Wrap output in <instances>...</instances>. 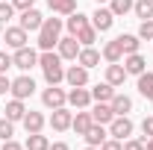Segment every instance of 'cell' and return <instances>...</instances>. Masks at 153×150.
Wrapping results in <instances>:
<instances>
[{
    "instance_id": "cell-31",
    "label": "cell",
    "mask_w": 153,
    "mask_h": 150,
    "mask_svg": "<svg viewBox=\"0 0 153 150\" xmlns=\"http://www.w3.org/2000/svg\"><path fill=\"white\" fill-rule=\"evenodd\" d=\"M94 38H97V30L91 27V24H88L85 30H79V33H76V41H79V44H85V47H91V41H94Z\"/></svg>"
},
{
    "instance_id": "cell-18",
    "label": "cell",
    "mask_w": 153,
    "mask_h": 150,
    "mask_svg": "<svg viewBox=\"0 0 153 150\" xmlns=\"http://www.w3.org/2000/svg\"><path fill=\"white\" fill-rule=\"evenodd\" d=\"M109 106H112L115 115H130L133 112V100H130L127 94H115L112 100H109Z\"/></svg>"
},
{
    "instance_id": "cell-38",
    "label": "cell",
    "mask_w": 153,
    "mask_h": 150,
    "mask_svg": "<svg viewBox=\"0 0 153 150\" xmlns=\"http://www.w3.org/2000/svg\"><path fill=\"white\" fill-rule=\"evenodd\" d=\"M9 68H12V56H9V53H3V50H0V74H6V71H9Z\"/></svg>"
},
{
    "instance_id": "cell-29",
    "label": "cell",
    "mask_w": 153,
    "mask_h": 150,
    "mask_svg": "<svg viewBox=\"0 0 153 150\" xmlns=\"http://www.w3.org/2000/svg\"><path fill=\"white\" fill-rule=\"evenodd\" d=\"M133 9H135V15H138L141 21L153 18V0H138V3H133Z\"/></svg>"
},
{
    "instance_id": "cell-1",
    "label": "cell",
    "mask_w": 153,
    "mask_h": 150,
    "mask_svg": "<svg viewBox=\"0 0 153 150\" xmlns=\"http://www.w3.org/2000/svg\"><path fill=\"white\" fill-rule=\"evenodd\" d=\"M38 65H41V71H44L47 85H59V82L65 79V68H62V56H59V53H53V50H41Z\"/></svg>"
},
{
    "instance_id": "cell-33",
    "label": "cell",
    "mask_w": 153,
    "mask_h": 150,
    "mask_svg": "<svg viewBox=\"0 0 153 150\" xmlns=\"http://www.w3.org/2000/svg\"><path fill=\"white\" fill-rule=\"evenodd\" d=\"M12 135H15V121L3 118V121H0V141H6V138H12Z\"/></svg>"
},
{
    "instance_id": "cell-14",
    "label": "cell",
    "mask_w": 153,
    "mask_h": 150,
    "mask_svg": "<svg viewBox=\"0 0 153 150\" xmlns=\"http://www.w3.org/2000/svg\"><path fill=\"white\" fill-rule=\"evenodd\" d=\"M144 68H147V62H144V56L141 53H130V56L124 59V71L127 74H144Z\"/></svg>"
},
{
    "instance_id": "cell-40",
    "label": "cell",
    "mask_w": 153,
    "mask_h": 150,
    "mask_svg": "<svg viewBox=\"0 0 153 150\" xmlns=\"http://www.w3.org/2000/svg\"><path fill=\"white\" fill-rule=\"evenodd\" d=\"M12 6L21 9V12H27V9H33V6H36V0H12Z\"/></svg>"
},
{
    "instance_id": "cell-7",
    "label": "cell",
    "mask_w": 153,
    "mask_h": 150,
    "mask_svg": "<svg viewBox=\"0 0 153 150\" xmlns=\"http://www.w3.org/2000/svg\"><path fill=\"white\" fill-rule=\"evenodd\" d=\"M71 121H74V115L68 112L65 106L53 109V115H50V127H53L56 132H65V130H71Z\"/></svg>"
},
{
    "instance_id": "cell-32",
    "label": "cell",
    "mask_w": 153,
    "mask_h": 150,
    "mask_svg": "<svg viewBox=\"0 0 153 150\" xmlns=\"http://www.w3.org/2000/svg\"><path fill=\"white\" fill-rule=\"evenodd\" d=\"M109 9H112L115 18H118V15H127V12L133 9V0H112V6H109Z\"/></svg>"
},
{
    "instance_id": "cell-39",
    "label": "cell",
    "mask_w": 153,
    "mask_h": 150,
    "mask_svg": "<svg viewBox=\"0 0 153 150\" xmlns=\"http://www.w3.org/2000/svg\"><path fill=\"white\" fill-rule=\"evenodd\" d=\"M124 150H144V141H138V138H127V141H124Z\"/></svg>"
},
{
    "instance_id": "cell-35",
    "label": "cell",
    "mask_w": 153,
    "mask_h": 150,
    "mask_svg": "<svg viewBox=\"0 0 153 150\" xmlns=\"http://www.w3.org/2000/svg\"><path fill=\"white\" fill-rule=\"evenodd\" d=\"M12 15H15V6L12 3H0V24H6Z\"/></svg>"
},
{
    "instance_id": "cell-13",
    "label": "cell",
    "mask_w": 153,
    "mask_h": 150,
    "mask_svg": "<svg viewBox=\"0 0 153 150\" xmlns=\"http://www.w3.org/2000/svg\"><path fill=\"white\" fill-rule=\"evenodd\" d=\"M41 24H44V18H41V12L36 6L27 9V12H21V27L24 30H41Z\"/></svg>"
},
{
    "instance_id": "cell-9",
    "label": "cell",
    "mask_w": 153,
    "mask_h": 150,
    "mask_svg": "<svg viewBox=\"0 0 153 150\" xmlns=\"http://www.w3.org/2000/svg\"><path fill=\"white\" fill-rule=\"evenodd\" d=\"M112 24H115L112 9H97L94 15H91V27H94L97 33H106V30H112Z\"/></svg>"
},
{
    "instance_id": "cell-24",
    "label": "cell",
    "mask_w": 153,
    "mask_h": 150,
    "mask_svg": "<svg viewBox=\"0 0 153 150\" xmlns=\"http://www.w3.org/2000/svg\"><path fill=\"white\" fill-rule=\"evenodd\" d=\"M76 62H79L82 68H94L97 62H100V53H97L94 47H82V50H79V56H76Z\"/></svg>"
},
{
    "instance_id": "cell-20",
    "label": "cell",
    "mask_w": 153,
    "mask_h": 150,
    "mask_svg": "<svg viewBox=\"0 0 153 150\" xmlns=\"http://www.w3.org/2000/svg\"><path fill=\"white\" fill-rule=\"evenodd\" d=\"M41 127H44V115L41 112H27L24 115V130H27V135L30 132H41Z\"/></svg>"
},
{
    "instance_id": "cell-43",
    "label": "cell",
    "mask_w": 153,
    "mask_h": 150,
    "mask_svg": "<svg viewBox=\"0 0 153 150\" xmlns=\"http://www.w3.org/2000/svg\"><path fill=\"white\" fill-rule=\"evenodd\" d=\"M50 150H71V147H68L65 141H56V144H50Z\"/></svg>"
},
{
    "instance_id": "cell-34",
    "label": "cell",
    "mask_w": 153,
    "mask_h": 150,
    "mask_svg": "<svg viewBox=\"0 0 153 150\" xmlns=\"http://www.w3.org/2000/svg\"><path fill=\"white\" fill-rule=\"evenodd\" d=\"M138 38L153 41V18H150V21H141V27H138Z\"/></svg>"
},
{
    "instance_id": "cell-36",
    "label": "cell",
    "mask_w": 153,
    "mask_h": 150,
    "mask_svg": "<svg viewBox=\"0 0 153 150\" xmlns=\"http://www.w3.org/2000/svg\"><path fill=\"white\" fill-rule=\"evenodd\" d=\"M141 132H144V141H147V138H153V115L141 121Z\"/></svg>"
},
{
    "instance_id": "cell-19",
    "label": "cell",
    "mask_w": 153,
    "mask_h": 150,
    "mask_svg": "<svg viewBox=\"0 0 153 150\" xmlns=\"http://www.w3.org/2000/svg\"><path fill=\"white\" fill-rule=\"evenodd\" d=\"M91 118H94V124H112L115 112H112L109 103H97L94 109H91Z\"/></svg>"
},
{
    "instance_id": "cell-10",
    "label": "cell",
    "mask_w": 153,
    "mask_h": 150,
    "mask_svg": "<svg viewBox=\"0 0 153 150\" xmlns=\"http://www.w3.org/2000/svg\"><path fill=\"white\" fill-rule=\"evenodd\" d=\"M65 79H68V85H71V88H79V85H85V82H88V68L74 65V68H68V71H65Z\"/></svg>"
},
{
    "instance_id": "cell-4",
    "label": "cell",
    "mask_w": 153,
    "mask_h": 150,
    "mask_svg": "<svg viewBox=\"0 0 153 150\" xmlns=\"http://www.w3.org/2000/svg\"><path fill=\"white\" fill-rule=\"evenodd\" d=\"M12 65L21 68V71H30V68L38 65V53L33 47H21V50H15V56H12Z\"/></svg>"
},
{
    "instance_id": "cell-25",
    "label": "cell",
    "mask_w": 153,
    "mask_h": 150,
    "mask_svg": "<svg viewBox=\"0 0 153 150\" xmlns=\"http://www.w3.org/2000/svg\"><path fill=\"white\" fill-rule=\"evenodd\" d=\"M88 27V15H82V12H74V15H68V33L76 36L79 30H85Z\"/></svg>"
},
{
    "instance_id": "cell-21",
    "label": "cell",
    "mask_w": 153,
    "mask_h": 150,
    "mask_svg": "<svg viewBox=\"0 0 153 150\" xmlns=\"http://www.w3.org/2000/svg\"><path fill=\"white\" fill-rule=\"evenodd\" d=\"M24 115H27V106H24V100H9L6 103V118L9 121H24Z\"/></svg>"
},
{
    "instance_id": "cell-11",
    "label": "cell",
    "mask_w": 153,
    "mask_h": 150,
    "mask_svg": "<svg viewBox=\"0 0 153 150\" xmlns=\"http://www.w3.org/2000/svg\"><path fill=\"white\" fill-rule=\"evenodd\" d=\"M68 103H71V106H76V109H85V106L91 103V91H88L85 85L71 88V91H68Z\"/></svg>"
},
{
    "instance_id": "cell-12",
    "label": "cell",
    "mask_w": 153,
    "mask_h": 150,
    "mask_svg": "<svg viewBox=\"0 0 153 150\" xmlns=\"http://www.w3.org/2000/svg\"><path fill=\"white\" fill-rule=\"evenodd\" d=\"M59 56L62 59H76L79 56V41H76V36L59 38Z\"/></svg>"
},
{
    "instance_id": "cell-5",
    "label": "cell",
    "mask_w": 153,
    "mask_h": 150,
    "mask_svg": "<svg viewBox=\"0 0 153 150\" xmlns=\"http://www.w3.org/2000/svg\"><path fill=\"white\" fill-rule=\"evenodd\" d=\"M41 103H44L47 109H59V106L68 103V94L62 91L59 85H50V88H44V94H41Z\"/></svg>"
},
{
    "instance_id": "cell-37",
    "label": "cell",
    "mask_w": 153,
    "mask_h": 150,
    "mask_svg": "<svg viewBox=\"0 0 153 150\" xmlns=\"http://www.w3.org/2000/svg\"><path fill=\"white\" fill-rule=\"evenodd\" d=\"M100 150H124V141H118V138H106V141L100 144Z\"/></svg>"
},
{
    "instance_id": "cell-30",
    "label": "cell",
    "mask_w": 153,
    "mask_h": 150,
    "mask_svg": "<svg viewBox=\"0 0 153 150\" xmlns=\"http://www.w3.org/2000/svg\"><path fill=\"white\" fill-rule=\"evenodd\" d=\"M103 56H106V62H121V56H124V50H121L118 38H115V41H109V44L103 47Z\"/></svg>"
},
{
    "instance_id": "cell-22",
    "label": "cell",
    "mask_w": 153,
    "mask_h": 150,
    "mask_svg": "<svg viewBox=\"0 0 153 150\" xmlns=\"http://www.w3.org/2000/svg\"><path fill=\"white\" fill-rule=\"evenodd\" d=\"M82 138H85V141H88L91 147H100V144L106 141V130H103V124H91V130L85 132Z\"/></svg>"
},
{
    "instance_id": "cell-27",
    "label": "cell",
    "mask_w": 153,
    "mask_h": 150,
    "mask_svg": "<svg viewBox=\"0 0 153 150\" xmlns=\"http://www.w3.org/2000/svg\"><path fill=\"white\" fill-rule=\"evenodd\" d=\"M138 91H141V97H147V100H153V74H138Z\"/></svg>"
},
{
    "instance_id": "cell-3",
    "label": "cell",
    "mask_w": 153,
    "mask_h": 150,
    "mask_svg": "<svg viewBox=\"0 0 153 150\" xmlns=\"http://www.w3.org/2000/svg\"><path fill=\"white\" fill-rule=\"evenodd\" d=\"M109 135L118 138V141H127V138L133 135V121H130L127 115H115L112 124H109Z\"/></svg>"
},
{
    "instance_id": "cell-28",
    "label": "cell",
    "mask_w": 153,
    "mask_h": 150,
    "mask_svg": "<svg viewBox=\"0 0 153 150\" xmlns=\"http://www.w3.org/2000/svg\"><path fill=\"white\" fill-rule=\"evenodd\" d=\"M27 150H50V141H47L41 132H30V138H27Z\"/></svg>"
},
{
    "instance_id": "cell-41",
    "label": "cell",
    "mask_w": 153,
    "mask_h": 150,
    "mask_svg": "<svg viewBox=\"0 0 153 150\" xmlns=\"http://www.w3.org/2000/svg\"><path fill=\"white\" fill-rule=\"evenodd\" d=\"M6 91H12V79L6 74H0V94H6Z\"/></svg>"
},
{
    "instance_id": "cell-45",
    "label": "cell",
    "mask_w": 153,
    "mask_h": 150,
    "mask_svg": "<svg viewBox=\"0 0 153 150\" xmlns=\"http://www.w3.org/2000/svg\"><path fill=\"white\" fill-rule=\"evenodd\" d=\"M85 150H100V147H91V144H88V147H85Z\"/></svg>"
},
{
    "instance_id": "cell-46",
    "label": "cell",
    "mask_w": 153,
    "mask_h": 150,
    "mask_svg": "<svg viewBox=\"0 0 153 150\" xmlns=\"http://www.w3.org/2000/svg\"><path fill=\"white\" fill-rule=\"evenodd\" d=\"M97 3H106V0H97Z\"/></svg>"
},
{
    "instance_id": "cell-23",
    "label": "cell",
    "mask_w": 153,
    "mask_h": 150,
    "mask_svg": "<svg viewBox=\"0 0 153 150\" xmlns=\"http://www.w3.org/2000/svg\"><path fill=\"white\" fill-rule=\"evenodd\" d=\"M47 6L56 15H74L76 12V0H47Z\"/></svg>"
},
{
    "instance_id": "cell-17",
    "label": "cell",
    "mask_w": 153,
    "mask_h": 150,
    "mask_svg": "<svg viewBox=\"0 0 153 150\" xmlns=\"http://www.w3.org/2000/svg\"><path fill=\"white\" fill-rule=\"evenodd\" d=\"M112 97H115V85H109V82H97L91 88V100H97V103H109Z\"/></svg>"
},
{
    "instance_id": "cell-44",
    "label": "cell",
    "mask_w": 153,
    "mask_h": 150,
    "mask_svg": "<svg viewBox=\"0 0 153 150\" xmlns=\"http://www.w3.org/2000/svg\"><path fill=\"white\" fill-rule=\"evenodd\" d=\"M144 150H153V138H147V141H144Z\"/></svg>"
},
{
    "instance_id": "cell-6",
    "label": "cell",
    "mask_w": 153,
    "mask_h": 150,
    "mask_svg": "<svg viewBox=\"0 0 153 150\" xmlns=\"http://www.w3.org/2000/svg\"><path fill=\"white\" fill-rule=\"evenodd\" d=\"M36 91V82H33V76H18V79H12V94L18 97V100H27V97H33Z\"/></svg>"
},
{
    "instance_id": "cell-16",
    "label": "cell",
    "mask_w": 153,
    "mask_h": 150,
    "mask_svg": "<svg viewBox=\"0 0 153 150\" xmlns=\"http://www.w3.org/2000/svg\"><path fill=\"white\" fill-rule=\"evenodd\" d=\"M124 79H127V71H124V65H118V62H109V68H106V82H109V85H124Z\"/></svg>"
},
{
    "instance_id": "cell-2",
    "label": "cell",
    "mask_w": 153,
    "mask_h": 150,
    "mask_svg": "<svg viewBox=\"0 0 153 150\" xmlns=\"http://www.w3.org/2000/svg\"><path fill=\"white\" fill-rule=\"evenodd\" d=\"M59 33H62V21L59 18H44L41 30H38V47L41 50H53L59 44Z\"/></svg>"
},
{
    "instance_id": "cell-42",
    "label": "cell",
    "mask_w": 153,
    "mask_h": 150,
    "mask_svg": "<svg viewBox=\"0 0 153 150\" xmlns=\"http://www.w3.org/2000/svg\"><path fill=\"white\" fill-rule=\"evenodd\" d=\"M0 150H24V147H21L18 141H12V138H6V141H3V147H0Z\"/></svg>"
},
{
    "instance_id": "cell-8",
    "label": "cell",
    "mask_w": 153,
    "mask_h": 150,
    "mask_svg": "<svg viewBox=\"0 0 153 150\" xmlns=\"http://www.w3.org/2000/svg\"><path fill=\"white\" fill-rule=\"evenodd\" d=\"M3 41H6L12 50H21V47H27V30H24V27H9L6 36H3Z\"/></svg>"
},
{
    "instance_id": "cell-26",
    "label": "cell",
    "mask_w": 153,
    "mask_h": 150,
    "mask_svg": "<svg viewBox=\"0 0 153 150\" xmlns=\"http://www.w3.org/2000/svg\"><path fill=\"white\" fill-rule=\"evenodd\" d=\"M118 44H121L124 56H130V53H138V36H130V33H124V36H118Z\"/></svg>"
},
{
    "instance_id": "cell-15",
    "label": "cell",
    "mask_w": 153,
    "mask_h": 150,
    "mask_svg": "<svg viewBox=\"0 0 153 150\" xmlns=\"http://www.w3.org/2000/svg\"><path fill=\"white\" fill-rule=\"evenodd\" d=\"M91 124H94L91 112H76V118L71 121V130H74L76 135H85V132L91 130Z\"/></svg>"
}]
</instances>
